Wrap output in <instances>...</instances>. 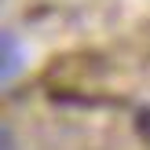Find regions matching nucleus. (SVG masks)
<instances>
[{
  "label": "nucleus",
  "instance_id": "1",
  "mask_svg": "<svg viewBox=\"0 0 150 150\" xmlns=\"http://www.w3.org/2000/svg\"><path fill=\"white\" fill-rule=\"evenodd\" d=\"M18 40H15V33H4V81H11L15 66H18Z\"/></svg>",
  "mask_w": 150,
  "mask_h": 150
}]
</instances>
